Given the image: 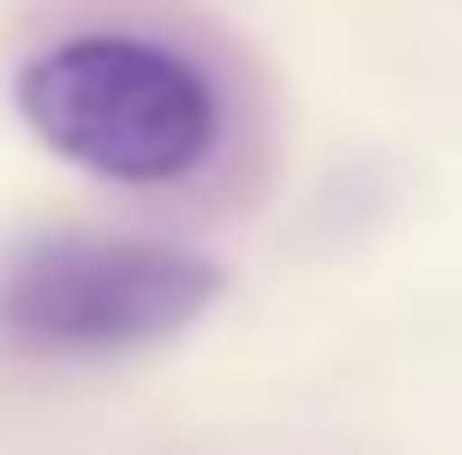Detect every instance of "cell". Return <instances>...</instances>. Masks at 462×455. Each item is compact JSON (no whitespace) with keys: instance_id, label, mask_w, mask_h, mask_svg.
Listing matches in <instances>:
<instances>
[{"instance_id":"obj_2","label":"cell","mask_w":462,"mask_h":455,"mask_svg":"<svg viewBox=\"0 0 462 455\" xmlns=\"http://www.w3.org/2000/svg\"><path fill=\"white\" fill-rule=\"evenodd\" d=\"M220 265L182 243L53 236L0 274V334L38 357H129L213 311Z\"/></svg>"},{"instance_id":"obj_1","label":"cell","mask_w":462,"mask_h":455,"mask_svg":"<svg viewBox=\"0 0 462 455\" xmlns=\"http://www.w3.org/2000/svg\"><path fill=\"white\" fill-rule=\"evenodd\" d=\"M15 114L53 160L122 190H175L227 137L220 84L144 31H69L15 76Z\"/></svg>"}]
</instances>
